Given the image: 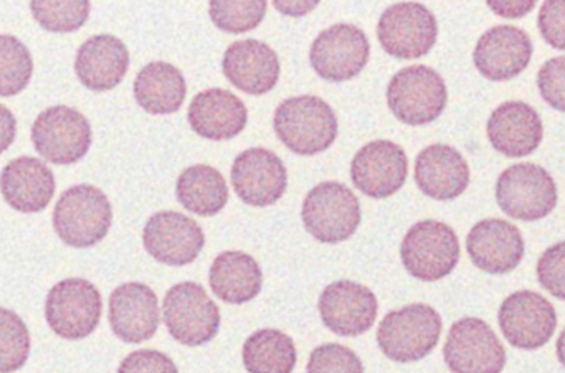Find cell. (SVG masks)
<instances>
[{
    "label": "cell",
    "instance_id": "cell-1",
    "mask_svg": "<svg viewBox=\"0 0 565 373\" xmlns=\"http://www.w3.org/2000/svg\"><path fill=\"white\" fill-rule=\"evenodd\" d=\"M275 132L286 148L299 156H315L338 138L334 109L318 96L285 99L274 118Z\"/></svg>",
    "mask_w": 565,
    "mask_h": 373
},
{
    "label": "cell",
    "instance_id": "cell-2",
    "mask_svg": "<svg viewBox=\"0 0 565 373\" xmlns=\"http://www.w3.org/2000/svg\"><path fill=\"white\" fill-rule=\"evenodd\" d=\"M440 315L431 306L411 305L388 312L382 319L377 342L385 358L398 364H411L427 358L440 341Z\"/></svg>",
    "mask_w": 565,
    "mask_h": 373
},
{
    "label": "cell",
    "instance_id": "cell-3",
    "mask_svg": "<svg viewBox=\"0 0 565 373\" xmlns=\"http://www.w3.org/2000/svg\"><path fill=\"white\" fill-rule=\"evenodd\" d=\"M113 210L108 196L93 185L65 190L53 212V226L66 245L89 248L111 228Z\"/></svg>",
    "mask_w": 565,
    "mask_h": 373
},
{
    "label": "cell",
    "instance_id": "cell-4",
    "mask_svg": "<svg viewBox=\"0 0 565 373\" xmlns=\"http://www.w3.org/2000/svg\"><path fill=\"white\" fill-rule=\"evenodd\" d=\"M405 269L420 281L434 283L447 278L460 259V242L447 223L422 220L415 223L401 245Z\"/></svg>",
    "mask_w": 565,
    "mask_h": 373
},
{
    "label": "cell",
    "instance_id": "cell-5",
    "mask_svg": "<svg viewBox=\"0 0 565 373\" xmlns=\"http://www.w3.org/2000/svg\"><path fill=\"white\" fill-rule=\"evenodd\" d=\"M301 216L312 238L334 245L354 235L361 223V205L349 186L328 181L309 190Z\"/></svg>",
    "mask_w": 565,
    "mask_h": 373
},
{
    "label": "cell",
    "instance_id": "cell-6",
    "mask_svg": "<svg viewBox=\"0 0 565 373\" xmlns=\"http://www.w3.org/2000/svg\"><path fill=\"white\" fill-rule=\"evenodd\" d=\"M447 99V85L430 66L401 70L387 86L388 109L408 126H424L440 118Z\"/></svg>",
    "mask_w": 565,
    "mask_h": 373
},
{
    "label": "cell",
    "instance_id": "cell-7",
    "mask_svg": "<svg viewBox=\"0 0 565 373\" xmlns=\"http://www.w3.org/2000/svg\"><path fill=\"white\" fill-rule=\"evenodd\" d=\"M164 324L169 334L188 348L214 341L221 329V309L198 283H179L164 296Z\"/></svg>",
    "mask_w": 565,
    "mask_h": 373
},
{
    "label": "cell",
    "instance_id": "cell-8",
    "mask_svg": "<svg viewBox=\"0 0 565 373\" xmlns=\"http://www.w3.org/2000/svg\"><path fill=\"white\" fill-rule=\"evenodd\" d=\"M497 200L511 219L536 222L556 209L557 185L541 166H511L498 178Z\"/></svg>",
    "mask_w": 565,
    "mask_h": 373
},
{
    "label": "cell",
    "instance_id": "cell-9",
    "mask_svg": "<svg viewBox=\"0 0 565 373\" xmlns=\"http://www.w3.org/2000/svg\"><path fill=\"white\" fill-rule=\"evenodd\" d=\"M102 295L86 279H65L50 289L45 302L46 322L63 339L88 338L102 318Z\"/></svg>",
    "mask_w": 565,
    "mask_h": 373
},
{
    "label": "cell",
    "instance_id": "cell-10",
    "mask_svg": "<svg viewBox=\"0 0 565 373\" xmlns=\"http://www.w3.org/2000/svg\"><path fill=\"white\" fill-rule=\"evenodd\" d=\"M377 36L388 55L404 60L420 58L437 43V19L422 3H395L382 13Z\"/></svg>",
    "mask_w": 565,
    "mask_h": 373
},
{
    "label": "cell",
    "instance_id": "cell-11",
    "mask_svg": "<svg viewBox=\"0 0 565 373\" xmlns=\"http://www.w3.org/2000/svg\"><path fill=\"white\" fill-rule=\"evenodd\" d=\"M371 55L367 36L359 26L338 23L322 30L311 45L309 62L326 82L342 83L355 78Z\"/></svg>",
    "mask_w": 565,
    "mask_h": 373
},
{
    "label": "cell",
    "instance_id": "cell-12",
    "mask_svg": "<svg viewBox=\"0 0 565 373\" xmlns=\"http://www.w3.org/2000/svg\"><path fill=\"white\" fill-rule=\"evenodd\" d=\"M444 358L451 373H501L507 365L500 339L478 318H463L451 326Z\"/></svg>",
    "mask_w": 565,
    "mask_h": 373
},
{
    "label": "cell",
    "instance_id": "cell-13",
    "mask_svg": "<svg viewBox=\"0 0 565 373\" xmlns=\"http://www.w3.org/2000/svg\"><path fill=\"white\" fill-rule=\"evenodd\" d=\"M32 141L46 161L73 164L85 158L92 146V126L76 109L53 106L33 122Z\"/></svg>",
    "mask_w": 565,
    "mask_h": 373
},
{
    "label": "cell",
    "instance_id": "cell-14",
    "mask_svg": "<svg viewBox=\"0 0 565 373\" xmlns=\"http://www.w3.org/2000/svg\"><path fill=\"white\" fill-rule=\"evenodd\" d=\"M501 332L513 348L537 351L553 339L557 315L540 292L516 291L508 296L498 312Z\"/></svg>",
    "mask_w": 565,
    "mask_h": 373
},
{
    "label": "cell",
    "instance_id": "cell-15",
    "mask_svg": "<svg viewBox=\"0 0 565 373\" xmlns=\"http://www.w3.org/2000/svg\"><path fill=\"white\" fill-rule=\"evenodd\" d=\"M146 252L168 266L191 265L205 245L204 230L191 216L179 212H158L142 232Z\"/></svg>",
    "mask_w": 565,
    "mask_h": 373
},
{
    "label": "cell",
    "instance_id": "cell-16",
    "mask_svg": "<svg viewBox=\"0 0 565 373\" xmlns=\"http://www.w3.org/2000/svg\"><path fill=\"white\" fill-rule=\"evenodd\" d=\"M318 308L329 331L342 338H358L374 326L379 302L367 286L342 279L326 286Z\"/></svg>",
    "mask_w": 565,
    "mask_h": 373
},
{
    "label": "cell",
    "instance_id": "cell-17",
    "mask_svg": "<svg viewBox=\"0 0 565 373\" xmlns=\"http://www.w3.org/2000/svg\"><path fill=\"white\" fill-rule=\"evenodd\" d=\"M407 174V154L392 141L369 142L352 159V182L371 199L394 195L404 186Z\"/></svg>",
    "mask_w": 565,
    "mask_h": 373
},
{
    "label": "cell",
    "instance_id": "cell-18",
    "mask_svg": "<svg viewBox=\"0 0 565 373\" xmlns=\"http://www.w3.org/2000/svg\"><path fill=\"white\" fill-rule=\"evenodd\" d=\"M232 185L247 205H274L285 193L288 172L275 152L264 148L247 149L235 159Z\"/></svg>",
    "mask_w": 565,
    "mask_h": 373
},
{
    "label": "cell",
    "instance_id": "cell-19",
    "mask_svg": "<svg viewBox=\"0 0 565 373\" xmlns=\"http://www.w3.org/2000/svg\"><path fill=\"white\" fill-rule=\"evenodd\" d=\"M533 56V42L523 29L497 25L488 30L475 46L478 72L491 82H508L523 73Z\"/></svg>",
    "mask_w": 565,
    "mask_h": 373
},
{
    "label": "cell",
    "instance_id": "cell-20",
    "mask_svg": "<svg viewBox=\"0 0 565 373\" xmlns=\"http://www.w3.org/2000/svg\"><path fill=\"white\" fill-rule=\"evenodd\" d=\"M161 322L156 292L142 283L118 286L109 298V326L126 344H141L154 338Z\"/></svg>",
    "mask_w": 565,
    "mask_h": 373
},
{
    "label": "cell",
    "instance_id": "cell-21",
    "mask_svg": "<svg viewBox=\"0 0 565 373\" xmlns=\"http://www.w3.org/2000/svg\"><path fill=\"white\" fill-rule=\"evenodd\" d=\"M467 252L481 271L507 275L523 262V235L507 220H481L468 233Z\"/></svg>",
    "mask_w": 565,
    "mask_h": 373
},
{
    "label": "cell",
    "instance_id": "cell-22",
    "mask_svg": "<svg viewBox=\"0 0 565 373\" xmlns=\"http://www.w3.org/2000/svg\"><path fill=\"white\" fill-rule=\"evenodd\" d=\"M222 68L235 88L262 96L275 88L280 78V60L274 49L260 40H241L225 50Z\"/></svg>",
    "mask_w": 565,
    "mask_h": 373
},
{
    "label": "cell",
    "instance_id": "cell-23",
    "mask_svg": "<svg viewBox=\"0 0 565 373\" xmlns=\"http://www.w3.org/2000/svg\"><path fill=\"white\" fill-rule=\"evenodd\" d=\"M491 146L508 158H524L540 148L544 128L533 106L507 102L491 113L487 125Z\"/></svg>",
    "mask_w": 565,
    "mask_h": 373
},
{
    "label": "cell",
    "instance_id": "cell-24",
    "mask_svg": "<svg viewBox=\"0 0 565 373\" xmlns=\"http://www.w3.org/2000/svg\"><path fill=\"white\" fill-rule=\"evenodd\" d=\"M188 119L195 135L211 141H227L244 131L248 111L234 93L211 88L192 99Z\"/></svg>",
    "mask_w": 565,
    "mask_h": 373
},
{
    "label": "cell",
    "instance_id": "cell-25",
    "mask_svg": "<svg viewBox=\"0 0 565 373\" xmlns=\"http://www.w3.org/2000/svg\"><path fill=\"white\" fill-rule=\"evenodd\" d=\"M415 182L425 195L448 202L468 189L470 168L457 149L447 145H431L417 156Z\"/></svg>",
    "mask_w": 565,
    "mask_h": 373
},
{
    "label": "cell",
    "instance_id": "cell-26",
    "mask_svg": "<svg viewBox=\"0 0 565 373\" xmlns=\"http://www.w3.org/2000/svg\"><path fill=\"white\" fill-rule=\"evenodd\" d=\"M0 192L17 212H42L52 202L55 179L42 161L25 156L3 168L0 174Z\"/></svg>",
    "mask_w": 565,
    "mask_h": 373
},
{
    "label": "cell",
    "instance_id": "cell-27",
    "mask_svg": "<svg viewBox=\"0 0 565 373\" xmlns=\"http://www.w3.org/2000/svg\"><path fill=\"white\" fill-rule=\"evenodd\" d=\"M128 66V49L113 35L92 36L76 53V76L93 92H108L118 86Z\"/></svg>",
    "mask_w": 565,
    "mask_h": 373
},
{
    "label": "cell",
    "instance_id": "cell-28",
    "mask_svg": "<svg viewBox=\"0 0 565 373\" xmlns=\"http://www.w3.org/2000/svg\"><path fill=\"white\" fill-rule=\"evenodd\" d=\"M209 283L222 301L244 305L260 295L264 273L254 256L244 252H224L212 263Z\"/></svg>",
    "mask_w": 565,
    "mask_h": 373
},
{
    "label": "cell",
    "instance_id": "cell-29",
    "mask_svg": "<svg viewBox=\"0 0 565 373\" xmlns=\"http://www.w3.org/2000/svg\"><path fill=\"white\" fill-rule=\"evenodd\" d=\"M188 93L184 75L171 63L152 62L138 73L135 96L151 115H172L181 109Z\"/></svg>",
    "mask_w": 565,
    "mask_h": 373
},
{
    "label": "cell",
    "instance_id": "cell-30",
    "mask_svg": "<svg viewBox=\"0 0 565 373\" xmlns=\"http://www.w3.org/2000/svg\"><path fill=\"white\" fill-rule=\"evenodd\" d=\"M175 195L194 215L214 216L227 205V181L212 166H191L179 175Z\"/></svg>",
    "mask_w": 565,
    "mask_h": 373
},
{
    "label": "cell",
    "instance_id": "cell-31",
    "mask_svg": "<svg viewBox=\"0 0 565 373\" xmlns=\"http://www.w3.org/2000/svg\"><path fill=\"white\" fill-rule=\"evenodd\" d=\"M242 359L248 373H291L298 354L289 335L278 329H262L245 341Z\"/></svg>",
    "mask_w": 565,
    "mask_h": 373
},
{
    "label": "cell",
    "instance_id": "cell-32",
    "mask_svg": "<svg viewBox=\"0 0 565 373\" xmlns=\"http://www.w3.org/2000/svg\"><path fill=\"white\" fill-rule=\"evenodd\" d=\"M33 62L29 49L12 35H0V96L22 92L32 78Z\"/></svg>",
    "mask_w": 565,
    "mask_h": 373
},
{
    "label": "cell",
    "instance_id": "cell-33",
    "mask_svg": "<svg viewBox=\"0 0 565 373\" xmlns=\"http://www.w3.org/2000/svg\"><path fill=\"white\" fill-rule=\"evenodd\" d=\"M30 335L25 322L9 309L0 308V373H12L25 365Z\"/></svg>",
    "mask_w": 565,
    "mask_h": 373
},
{
    "label": "cell",
    "instance_id": "cell-34",
    "mask_svg": "<svg viewBox=\"0 0 565 373\" xmlns=\"http://www.w3.org/2000/svg\"><path fill=\"white\" fill-rule=\"evenodd\" d=\"M212 22L228 33H244L257 29L267 13V2H211Z\"/></svg>",
    "mask_w": 565,
    "mask_h": 373
},
{
    "label": "cell",
    "instance_id": "cell-35",
    "mask_svg": "<svg viewBox=\"0 0 565 373\" xmlns=\"http://www.w3.org/2000/svg\"><path fill=\"white\" fill-rule=\"evenodd\" d=\"M33 17L50 32H75L88 19L89 2H30Z\"/></svg>",
    "mask_w": 565,
    "mask_h": 373
},
{
    "label": "cell",
    "instance_id": "cell-36",
    "mask_svg": "<svg viewBox=\"0 0 565 373\" xmlns=\"http://www.w3.org/2000/svg\"><path fill=\"white\" fill-rule=\"evenodd\" d=\"M306 373H364V365L351 349L341 344H324L309 355Z\"/></svg>",
    "mask_w": 565,
    "mask_h": 373
},
{
    "label": "cell",
    "instance_id": "cell-37",
    "mask_svg": "<svg viewBox=\"0 0 565 373\" xmlns=\"http://www.w3.org/2000/svg\"><path fill=\"white\" fill-rule=\"evenodd\" d=\"M537 279L554 298L565 301V242L556 243L541 255Z\"/></svg>",
    "mask_w": 565,
    "mask_h": 373
},
{
    "label": "cell",
    "instance_id": "cell-38",
    "mask_svg": "<svg viewBox=\"0 0 565 373\" xmlns=\"http://www.w3.org/2000/svg\"><path fill=\"white\" fill-rule=\"evenodd\" d=\"M537 86L547 105L565 113V56L544 63L537 73Z\"/></svg>",
    "mask_w": 565,
    "mask_h": 373
},
{
    "label": "cell",
    "instance_id": "cell-39",
    "mask_svg": "<svg viewBox=\"0 0 565 373\" xmlns=\"http://www.w3.org/2000/svg\"><path fill=\"white\" fill-rule=\"evenodd\" d=\"M118 373H179V371L169 355L142 349L129 354L119 365Z\"/></svg>",
    "mask_w": 565,
    "mask_h": 373
},
{
    "label": "cell",
    "instance_id": "cell-40",
    "mask_svg": "<svg viewBox=\"0 0 565 373\" xmlns=\"http://www.w3.org/2000/svg\"><path fill=\"white\" fill-rule=\"evenodd\" d=\"M541 35L557 50H565V2H544L537 17Z\"/></svg>",
    "mask_w": 565,
    "mask_h": 373
},
{
    "label": "cell",
    "instance_id": "cell-41",
    "mask_svg": "<svg viewBox=\"0 0 565 373\" xmlns=\"http://www.w3.org/2000/svg\"><path fill=\"white\" fill-rule=\"evenodd\" d=\"M17 122L12 111L0 105V154H2L15 139Z\"/></svg>",
    "mask_w": 565,
    "mask_h": 373
},
{
    "label": "cell",
    "instance_id": "cell-42",
    "mask_svg": "<svg viewBox=\"0 0 565 373\" xmlns=\"http://www.w3.org/2000/svg\"><path fill=\"white\" fill-rule=\"evenodd\" d=\"M494 12L508 19H520L524 13L531 12L536 2H488Z\"/></svg>",
    "mask_w": 565,
    "mask_h": 373
},
{
    "label": "cell",
    "instance_id": "cell-43",
    "mask_svg": "<svg viewBox=\"0 0 565 373\" xmlns=\"http://www.w3.org/2000/svg\"><path fill=\"white\" fill-rule=\"evenodd\" d=\"M278 10L291 17H299L308 10L315 9L318 2H274Z\"/></svg>",
    "mask_w": 565,
    "mask_h": 373
},
{
    "label": "cell",
    "instance_id": "cell-44",
    "mask_svg": "<svg viewBox=\"0 0 565 373\" xmlns=\"http://www.w3.org/2000/svg\"><path fill=\"white\" fill-rule=\"evenodd\" d=\"M557 359H559L561 364L565 367V329L561 332L559 339H557Z\"/></svg>",
    "mask_w": 565,
    "mask_h": 373
}]
</instances>
